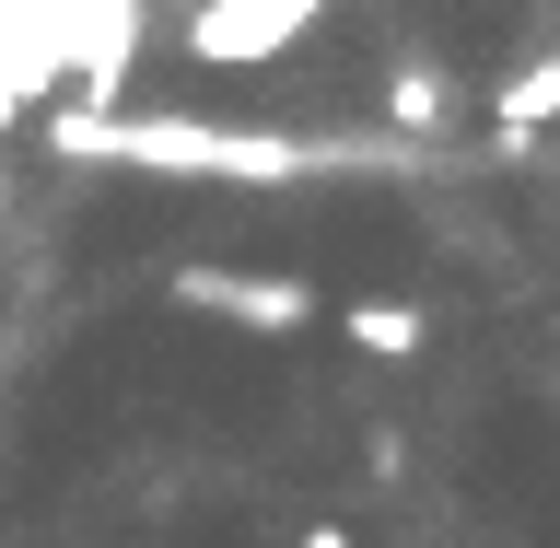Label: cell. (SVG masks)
I'll list each match as a JSON object with an SVG mask.
<instances>
[{
	"mask_svg": "<svg viewBox=\"0 0 560 548\" xmlns=\"http://www.w3.org/2000/svg\"><path fill=\"white\" fill-rule=\"evenodd\" d=\"M350 339L374 350V362H409V350H420V315L409 304H350Z\"/></svg>",
	"mask_w": 560,
	"mask_h": 548,
	"instance_id": "cell-3",
	"label": "cell"
},
{
	"mask_svg": "<svg viewBox=\"0 0 560 548\" xmlns=\"http://www.w3.org/2000/svg\"><path fill=\"white\" fill-rule=\"evenodd\" d=\"M304 548H350V537H339V525H304Z\"/></svg>",
	"mask_w": 560,
	"mask_h": 548,
	"instance_id": "cell-4",
	"label": "cell"
},
{
	"mask_svg": "<svg viewBox=\"0 0 560 548\" xmlns=\"http://www.w3.org/2000/svg\"><path fill=\"white\" fill-rule=\"evenodd\" d=\"M490 117H502V129H549V117H560V47L525 70V82H502V105H490Z\"/></svg>",
	"mask_w": 560,
	"mask_h": 548,
	"instance_id": "cell-2",
	"label": "cell"
},
{
	"mask_svg": "<svg viewBox=\"0 0 560 548\" xmlns=\"http://www.w3.org/2000/svg\"><path fill=\"white\" fill-rule=\"evenodd\" d=\"M187 304L210 315H245V327H304V280H222V269H187Z\"/></svg>",
	"mask_w": 560,
	"mask_h": 548,
	"instance_id": "cell-1",
	"label": "cell"
}]
</instances>
